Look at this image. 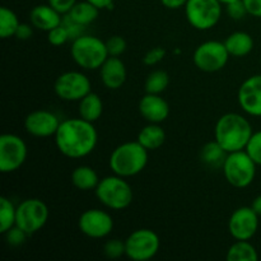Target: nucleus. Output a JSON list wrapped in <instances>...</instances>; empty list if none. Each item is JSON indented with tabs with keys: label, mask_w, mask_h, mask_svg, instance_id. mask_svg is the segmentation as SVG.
<instances>
[{
	"label": "nucleus",
	"mask_w": 261,
	"mask_h": 261,
	"mask_svg": "<svg viewBox=\"0 0 261 261\" xmlns=\"http://www.w3.org/2000/svg\"><path fill=\"white\" fill-rule=\"evenodd\" d=\"M54 137L59 152L73 160L89 155L98 143V133L93 122L82 117L61 121Z\"/></svg>",
	"instance_id": "obj_1"
},
{
	"label": "nucleus",
	"mask_w": 261,
	"mask_h": 261,
	"mask_svg": "<svg viewBox=\"0 0 261 261\" xmlns=\"http://www.w3.org/2000/svg\"><path fill=\"white\" fill-rule=\"evenodd\" d=\"M249 120L240 114L228 112L221 116L214 127V139L227 153L244 150L252 135Z\"/></svg>",
	"instance_id": "obj_2"
},
{
	"label": "nucleus",
	"mask_w": 261,
	"mask_h": 261,
	"mask_svg": "<svg viewBox=\"0 0 261 261\" xmlns=\"http://www.w3.org/2000/svg\"><path fill=\"white\" fill-rule=\"evenodd\" d=\"M148 163V149L139 142H126L117 145L110 155L112 172L121 177H133L142 172Z\"/></svg>",
	"instance_id": "obj_3"
},
{
	"label": "nucleus",
	"mask_w": 261,
	"mask_h": 261,
	"mask_svg": "<svg viewBox=\"0 0 261 261\" xmlns=\"http://www.w3.org/2000/svg\"><path fill=\"white\" fill-rule=\"evenodd\" d=\"M70 54L74 63L86 70H97L110 56L106 42L91 35H82L73 40Z\"/></svg>",
	"instance_id": "obj_4"
},
{
	"label": "nucleus",
	"mask_w": 261,
	"mask_h": 261,
	"mask_svg": "<svg viewBox=\"0 0 261 261\" xmlns=\"http://www.w3.org/2000/svg\"><path fill=\"white\" fill-rule=\"evenodd\" d=\"M96 196L99 203L111 211H124L133 203V189L121 176L103 177L96 188Z\"/></svg>",
	"instance_id": "obj_5"
},
{
	"label": "nucleus",
	"mask_w": 261,
	"mask_h": 261,
	"mask_svg": "<svg viewBox=\"0 0 261 261\" xmlns=\"http://www.w3.org/2000/svg\"><path fill=\"white\" fill-rule=\"evenodd\" d=\"M256 166V163L244 149L228 153L222 168L229 185L236 189H245L254 182Z\"/></svg>",
	"instance_id": "obj_6"
},
{
	"label": "nucleus",
	"mask_w": 261,
	"mask_h": 261,
	"mask_svg": "<svg viewBox=\"0 0 261 261\" xmlns=\"http://www.w3.org/2000/svg\"><path fill=\"white\" fill-rule=\"evenodd\" d=\"M185 15L189 24L195 30H212L221 19L222 4L218 0H188Z\"/></svg>",
	"instance_id": "obj_7"
},
{
	"label": "nucleus",
	"mask_w": 261,
	"mask_h": 261,
	"mask_svg": "<svg viewBox=\"0 0 261 261\" xmlns=\"http://www.w3.org/2000/svg\"><path fill=\"white\" fill-rule=\"evenodd\" d=\"M48 216L50 212L45 201L36 198L25 199L17 206L15 226L23 229L28 236H32L45 227Z\"/></svg>",
	"instance_id": "obj_8"
},
{
	"label": "nucleus",
	"mask_w": 261,
	"mask_h": 261,
	"mask_svg": "<svg viewBox=\"0 0 261 261\" xmlns=\"http://www.w3.org/2000/svg\"><path fill=\"white\" fill-rule=\"evenodd\" d=\"M160 237L149 228L137 229L125 240V255L133 261L153 259L160 251Z\"/></svg>",
	"instance_id": "obj_9"
},
{
	"label": "nucleus",
	"mask_w": 261,
	"mask_h": 261,
	"mask_svg": "<svg viewBox=\"0 0 261 261\" xmlns=\"http://www.w3.org/2000/svg\"><path fill=\"white\" fill-rule=\"evenodd\" d=\"M229 54L224 42L221 41H205L195 48L193 61L196 68L205 73H216L227 65Z\"/></svg>",
	"instance_id": "obj_10"
},
{
	"label": "nucleus",
	"mask_w": 261,
	"mask_h": 261,
	"mask_svg": "<svg viewBox=\"0 0 261 261\" xmlns=\"http://www.w3.org/2000/svg\"><path fill=\"white\" fill-rule=\"evenodd\" d=\"M27 144L15 134H3L0 137V172L12 173L19 170L27 160Z\"/></svg>",
	"instance_id": "obj_11"
},
{
	"label": "nucleus",
	"mask_w": 261,
	"mask_h": 261,
	"mask_svg": "<svg viewBox=\"0 0 261 261\" xmlns=\"http://www.w3.org/2000/svg\"><path fill=\"white\" fill-rule=\"evenodd\" d=\"M55 94L63 101H81L92 92V84L88 76L82 71H65L58 76L54 84Z\"/></svg>",
	"instance_id": "obj_12"
},
{
	"label": "nucleus",
	"mask_w": 261,
	"mask_h": 261,
	"mask_svg": "<svg viewBox=\"0 0 261 261\" xmlns=\"http://www.w3.org/2000/svg\"><path fill=\"white\" fill-rule=\"evenodd\" d=\"M78 228L89 239H105L114 229V219L106 211L88 209L79 217Z\"/></svg>",
	"instance_id": "obj_13"
},
{
	"label": "nucleus",
	"mask_w": 261,
	"mask_h": 261,
	"mask_svg": "<svg viewBox=\"0 0 261 261\" xmlns=\"http://www.w3.org/2000/svg\"><path fill=\"white\" fill-rule=\"evenodd\" d=\"M259 228V216L251 206H241L231 214L228 221L229 234L236 241H249Z\"/></svg>",
	"instance_id": "obj_14"
},
{
	"label": "nucleus",
	"mask_w": 261,
	"mask_h": 261,
	"mask_svg": "<svg viewBox=\"0 0 261 261\" xmlns=\"http://www.w3.org/2000/svg\"><path fill=\"white\" fill-rule=\"evenodd\" d=\"M60 120L54 112L47 110H36L24 119V129L28 134L36 138H48L56 134Z\"/></svg>",
	"instance_id": "obj_15"
},
{
	"label": "nucleus",
	"mask_w": 261,
	"mask_h": 261,
	"mask_svg": "<svg viewBox=\"0 0 261 261\" xmlns=\"http://www.w3.org/2000/svg\"><path fill=\"white\" fill-rule=\"evenodd\" d=\"M239 105L247 115L261 116V74L249 76L242 82L237 93Z\"/></svg>",
	"instance_id": "obj_16"
},
{
	"label": "nucleus",
	"mask_w": 261,
	"mask_h": 261,
	"mask_svg": "<svg viewBox=\"0 0 261 261\" xmlns=\"http://www.w3.org/2000/svg\"><path fill=\"white\" fill-rule=\"evenodd\" d=\"M138 109L143 119L152 124H161L170 115V106L161 94L145 93V96L140 98Z\"/></svg>",
	"instance_id": "obj_17"
},
{
	"label": "nucleus",
	"mask_w": 261,
	"mask_h": 261,
	"mask_svg": "<svg viewBox=\"0 0 261 261\" xmlns=\"http://www.w3.org/2000/svg\"><path fill=\"white\" fill-rule=\"evenodd\" d=\"M99 75L106 88L119 89L126 82V66L119 56H109L99 68Z\"/></svg>",
	"instance_id": "obj_18"
},
{
	"label": "nucleus",
	"mask_w": 261,
	"mask_h": 261,
	"mask_svg": "<svg viewBox=\"0 0 261 261\" xmlns=\"http://www.w3.org/2000/svg\"><path fill=\"white\" fill-rule=\"evenodd\" d=\"M61 13H59L55 8L51 7L50 4H41L33 8L31 10V24L35 28L41 31H48L54 30L55 27L60 25L63 23V17Z\"/></svg>",
	"instance_id": "obj_19"
},
{
	"label": "nucleus",
	"mask_w": 261,
	"mask_h": 261,
	"mask_svg": "<svg viewBox=\"0 0 261 261\" xmlns=\"http://www.w3.org/2000/svg\"><path fill=\"white\" fill-rule=\"evenodd\" d=\"M224 45H226L229 56L244 58V56L249 55L254 48V38L247 32L237 31V32L231 33L226 38Z\"/></svg>",
	"instance_id": "obj_20"
},
{
	"label": "nucleus",
	"mask_w": 261,
	"mask_h": 261,
	"mask_svg": "<svg viewBox=\"0 0 261 261\" xmlns=\"http://www.w3.org/2000/svg\"><path fill=\"white\" fill-rule=\"evenodd\" d=\"M79 117L89 122H96L103 112V102L94 92H89L79 101Z\"/></svg>",
	"instance_id": "obj_21"
},
{
	"label": "nucleus",
	"mask_w": 261,
	"mask_h": 261,
	"mask_svg": "<svg viewBox=\"0 0 261 261\" xmlns=\"http://www.w3.org/2000/svg\"><path fill=\"white\" fill-rule=\"evenodd\" d=\"M138 142L148 150H155L166 142V133L160 124H149L143 127L138 134Z\"/></svg>",
	"instance_id": "obj_22"
},
{
	"label": "nucleus",
	"mask_w": 261,
	"mask_h": 261,
	"mask_svg": "<svg viewBox=\"0 0 261 261\" xmlns=\"http://www.w3.org/2000/svg\"><path fill=\"white\" fill-rule=\"evenodd\" d=\"M99 181L98 173L89 166H78L71 172V182L78 190H96Z\"/></svg>",
	"instance_id": "obj_23"
},
{
	"label": "nucleus",
	"mask_w": 261,
	"mask_h": 261,
	"mask_svg": "<svg viewBox=\"0 0 261 261\" xmlns=\"http://www.w3.org/2000/svg\"><path fill=\"white\" fill-rule=\"evenodd\" d=\"M99 9L93 5L92 3H89L88 0H84V2H76L75 5L71 8L70 12L68 13L69 17L76 22L81 25H88L92 22L98 18Z\"/></svg>",
	"instance_id": "obj_24"
},
{
	"label": "nucleus",
	"mask_w": 261,
	"mask_h": 261,
	"mask_svg": "<svg viewBox=\"0 0 261 261\" xmlns=\"http://www.w3.org/2000/svg\"><path fill=\"white\" fill-rule=\"evenodd\" d=\"M228 153L222 148L216 139L204 144L200 149V160L204 165L209 167H223V163Z\"/></svg>",
	"instance_id": "obj_25"
},
{
	"label": "nucleus",
	"mask_w": 261,
	"mask_h": 261,
	"mask_svg": "<svg viewBox=\"0 0 261 261\" xmlns=\"http://www.w3.org/2000/svg\"><path fill=\"white\" fill-rule=\"evenodd\" d=\"M226 259L228 261H257L259 255L249 241H236L227 251Z\"/></svg>",
	"instance_id": "obj_26"
},
{
	"label": "nucleus",
	"mask_w": 261,
	"mask_h": 261,
	"mask_svg": "<svg viewBox=\"0 0 261 261\" xmlns=\"http://www.w3.org/2000/svg\"><path fill=\"white\" fill-rule=\"evenodd\" d=\"M17 221V206L10 199L0 198V233L4 234L15 226Z\"/></svg>",
	"instance_id": "obj_27"
},
{
	"label": "nucleus",
	"mask_w": 261,
	"mask_h": 261,
	"mask_svg": "<svg viewBox=\"0 0 261 261\" xmlns=\"http://www.w3.org/2000/svg\"><path fill=\"white\" fill-rule=\"evenodd\" d=\"M20 22L17 14L7 7L0 8V37L9 38L15 36Z\"/></svg>",
	"instance_id": "obj_28"
},
{
	"label": "nucleus",
	"mask_w": 261,
	"mask_h": 261,
	"mask_svg": "<svg viewBox=\"0 0 261 261\" xmlns=\"http://www.w3.org/2000/svg\"><path fill=\"white\" fill-rule=\"evenodd\" d=\"M170 84V75L165 70H153L145 81V92L152 94H161Z\"/></svg>",
	"instance_id": "obj_29"
},
{
	"label": "nucleus",
	"mask_w": 261,
	"mask_h": 261,
	"mask_svg": "<svg viewBox=\"0 0 261 261\" xmlns=\"http://www.w3.org/2000/svg\"><path fill=\"white\" fill-rule=\"evenodd\" d=\"M245 150L257 166H261V130L252 133Z\"/></svg>",
	"instance_id": "obj_30"
},
{
	"label": "nucleus",
	"mask_w": 261,
	"mask_h": 261,
	"mask_svg": "<svg viewBox=\"0 0 261 261\" xmlns=\"http://www.w3.org/2000/svg\"><path fill=\"white\" fill-rule=\"evenodd\" d=\"M103 254L109 259H119L125 255V241L119 239L109 240L103 245Z\"/></svg>",
	"instance_id": "obj_31"
},
{
	"label": "nucleus",
	"mask_w": 261,
	"mask_h": 261,
	"mask_svg": "<svg viewBox=\"0 0 261 261\" xmlns=\"http://www.w3.org/2000/svg\"><path fill=\"white\" fill-rule=\"evenodd\" d=\"M69 40H70V36H69L68 30L64 27L63 23L47 32V41L53 46H63Z\"/></svg>",
	"instance_id": "obj_32"
},
{
	"label": "nucleus",
	"mask_w": 261,
	"mask_h": 261,
	"mask_svg": "<svg viewBox=\"0 0 261 261\" xmlns=\"http://www.w3.org/2000/svg\"><path fill=\"white\" fill-rule=\"evenodd\" d=\"M106 47L110 56H120L126 50V41L121 36H112L106 41Z\"/></svg>",
	"instance_id": "obj_33"
},
{
	"label": "nucleus",
	"mask_w": 261,
	"mask_h": 261,
	"mask_svg": "<svg viewBox=\"0 0 261 261\" xmlns=\"http://www.w3.org/2000/svg\"><path fill=\"white\" fill-rule=\"evenodd\" d=\"M5 239H7L8 244L10 246H20V245L24 244L25 239L28 237V234L25 233L23 229H20L19 227L14 226L13 228H10L9 231L5 232Z\"/></svg>",
	"instance_id": "obj_34"
},
{
	"label": "nucleus",
	"mask_w": 261,
	"mask_h": 261,
	"mask_svg": "<svg viewBox=\"0 0 261 261\" xmlns=\"http://www.w3.org/2000/svg\"><path fill=\"white\" fill-rule=\"evenodd\" d=\"M226 12L227 14H228V17L234 20L242 19V18L247 14L246 7H245L242 0H236V2H232L229 3V4H227Z\"/></svg>",
	"instance_id": "obj_35"
},
{
	"label": "nucleus",
	"mask_w": 261,
	"mask_h": 261,
	"mask_svg": "<svg viewBox=\"0 0 261 261\" xmlns=\"http://www.w3.org/2000/svg\"><path fill=\"white\" fill-rule=\"evenodd\" d=\"M166 56V50L163 47H153L148 51L143 58V63L148 66L157 65L160 61H162Z\"/></svg>",
	"instance_id": "obj_36"
},
{
	"label": "nucleus",
	"mask_w": 261,
	"mask_h": 261,
	"mask_svg": "<svg viewBox=\"0 0 261 261\" xmlns=\"http://www.w3.org/2000/svg\"><path fill=\"white\" fill-rule=\"evenodd\" d=\"M63 25L68 30L69 36H70V40H75L79 36L83 35V28L84 25L78 24L76 22H74L68 14H64L63 17Z\"/></svg>",
	"instance_id": "obj_37"
},
{
	"label": "nucleus",
	"mask_w": 261,
	"mask_h": 261,
	"mask_svg": "<svg viewBox=\"0 0 261 261\" xmlns=\"http://www.w3.org/2000/svg\"><path fill=\"white\" fill-rule=\"evenodd\" d=\"M48 4L53 8H55L61 14H68L71 10V8L75 5L76 0H47Z\"/></svg>",
	"instance_id": "obj_38"
},
{
	"label": "nucleus",
	"mask_w": 261,
	"mask_h": 261,
	"mask_svg": "<svg viewBox=\"0 0 261 261\" xmlns=\"http://www.w3.org/2000/svg\"><path fill=\"white\" fill-rule=\"evenodd\" d=\"M246 7L247 14L261 18V0H242Z\"/></svg>",
	"instance_id": "obj_39"
},
{
	"label": "nucleus",
	"mask_w": 261,
	"mask_h": 261,
	"mask_svg": "<svg viewBox=\"0 0 261 261\" xmlns=\"http://www.w3.org/2000/svg\"><path fill=\"white\" fill-rule=\"evenodd\" d=\"M32 27H31V24H27V23H20L17 32H15V37H17L18 40H23V41L28 40L33 33Z\"/></svg>",
	"instance_id": "obj_40"
},
{
	"label": "nucleus",
	"mask_w": 261,
	"mask_h": 261,
	"mask_svg": "<svg viewBox=\"0 0 261 261\" xmlns=\"http://www.w3.org/2000/svg\"><path fill=\"white\" fill-rule=\"evenodd\" d=\"M162 5L167 9H181V8H185L188 0H161Z\"/></svg>",
	"instance_id": "obj_41"
},
{
	"label": "nucleus",
	"mask_w": 261,
	"mask_h": 261,
	"mask_svg": "<svg viewBox=\"0 0 261 261\" xmlns=\"http://www.w3.org/2000/svg\"><path fill=\"white\" fill-rule=\"evenodd\" d=\"M93 5H96L99 10L101 9H111L114 7V0H88Z\"/></svg>",
	"instance_id": "obj_42"
},
{
	"label": "nucleus",
	"mask_w": 261,
	"mask_h": 261,
	"mask_svg": "<svg viewBox=\"0 0 261 261\" xmlns=\"http://www.w3.org/2000/svg\"><path fill=\"white\" fill-rule=\"evenodd\" d=\"M251 208L254 209L255 213H256L257 216L261 217V195L256 196V198H255L254 200H252Z\"/></svg>",
	"instance_id": "obj_43"
},
{
	"label": "nucleus",
	"mask_w": 261,
	"mask_h": 261,
	"mask_svg": "<svg viewBox=\"0 0 261 261\" xmlns=\"http://www.w3.org/2000/svg\"><path fill=\"white\" fill-rule=\"evenodd\" d=\"M218 2L221 3V4L227 5V4H229V3H232V2H236V0H218Z\"/></svg>",
	"instance_id": "obj_44"
}]
</instances>
